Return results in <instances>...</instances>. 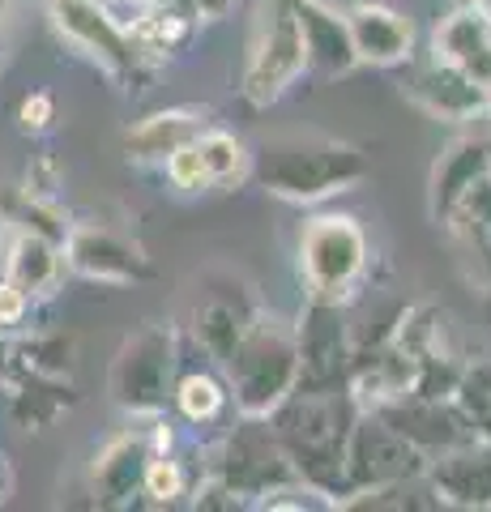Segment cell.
<instances>
[{
  "mask_svg": "<svg viewBox=\"0 0 491 512\" xmlns=\"http://www.w3.org/2000/svg\"><path fill=\"white\" fill-rule=\"evenodd\" d=\"M359 397L351 384H334V389H291V397L269 414L278 444L287 448L299 483L321 491L329 504L342 508L351 495L346 487V440L359 419Z\"/></svg>",
  "mask_w": 491,
  "mask_h": 512,
  "instance_id": "cell-1",
  "label": "cell"
},
{
  "mask_svg": "<svg viewBox=\"0 0 491 512\" xmlns=\"http://www.w3.org/2000/svg\"><path fill=\"white\" fill-rule=\"evenodd\" d=\"M372 175L368 154L338 137H282L252 154V180L291 205H321Z\"/></svg>",
  "mask_w": 491,
  "mask_h": 512,
  "instance_id": "cell-2",
  "label": "cell"
},
{
  "mask_svg": "<svg viewBox=\"0 0 491 512\" xmlns=\"http://www.w3.org/2000/svg\"><path fill=\"white\" fill-rule=\"evenodd\" d=\"M227 376L231 406L248 419H269L282 402L291 397L299 380V338L295 320L278 312H257L244 338L235 342L231 359L218 367Z\"/></svg>",
  "mask_w": 491,
  "mask_h": 512,
  "instance_id": "cell-3",
  "label": "cell"
},
{
  "mask_svg": "<svg viewBox=\"0 0 491 512\" xmlns=\"http://www.w3.org/2000/svg\"><path fill=\"white\" fill-rule=\"evenodd\" d=\"M295 261H299V282H304L308 299H325V303H351L363 291L372 265V244L368 231L355 214H312L299 227V244H295Z\"/></svg>",
  "mask_w": 491,
  "mask_h": 512,
  "instance_id": "cell-4",
  "label": "cell"
},
{
  "mask_svg": "<svg viewBox=\"0 0 491 512\" xmlns=\"http://www.w3.org/2000/svg\"><path fill=\"white\" fill-rule=\"evenodd\" d=\"M180 372V338L171 320H146L120 342L112 372H107V397L129 419H163L171 406V384Z\"/></svg>",
  "mask_w": 491,
  "mask_h": 512,
  "instance_id": "cell-5",
  "label": "cell"
},
{
  "mask_svg": "<svg viewBox=\"0 0 491 512\" xmlns=\"http://www.w3.org/2000/svg\"><path fill=\"white\" fill-rule=\"evenodd\" d=\"M299 77H308V52L295 0H265L244 56L240 94L252 107H274Z\"/></svg>",
  "mask_w": 491,
  "mask_h": 512,
  "instance_id": "cell-6",
  "label": "cell"
},
{
  "mask_svg": "<svg viewBox=\"0 0 491 512\" xmlns=\"http://www.w3.org/2000/svg\"><path fill=\"white\" fill-rule=\"evenodd\" d=\"M47 18H52L56 35L65 39L77 56H86L94 69H103L112 82L137 86L146 82L154 64L137 52L129 35V22H120L107 0H47Z\"/></svg>",
  "mask_w": 491,
  "mask_h": 512,
  "instance_id": "cell-7",
  "label": "cell"
},
{
  "mask_svg": "<svg viewBox=\"0 0 491 512\" xmlns=\"http://www.w3.org/2000/svg\"><path fill=\"white\" fill-rule=\"evenodd\" d=\"M210 474L218 478V483L231 487L235 500L252 504V508H261L269 495H278V491L299 483L287 448L278 444L269 419H248V414H240V423H235L227 431V440L218 444Z\"/></svg>",
  "mask_w": 491,
  "mask_h": 512,
  "instance_id": "cell-8",
  "label": "cell"
},
{
  "mask_svg": "<svg viewBox=\"0 0 491 512\" xmlns=\"http://www.w3.org/2000/svg\"><path fill=\"white\" fill-rule=\"evenodd\" d=\"M423 470H427L423 448L410 444L402 431H393L376 410H359L351 440H346V487H351V495L389 483H410V478H423Z\"/></svg>",
  "mask_w": 491,
  "mask_h": 512,
  "instance_id": "cell-9",
  "label": "cell"
},
{
  "mask_svg": "<svg viewBox=\"0 0 491 512\" xmlns=\"http://www.w3.org/2000/svg\"><path fill=\"white\" fill-rule=\"evenodd\" d=\"M295 338H299L295 389H334V384H351L355 333L346 325L342 303L308 299L304 312L295 316Z\"/></svg>",
  "mask_w": 491,
  "mask_h": 512,
  "instance_id": "cell-10",
  "label": "cell"
},
{
  "mask_svg": "<svg viewBox=\"0 0 491 512\" xmlns=\"http://www.w3.org/2000/svg\"><path fill=\"white\" fill-rule=\"evenodd\" d=\"M60 248H65V269L86 282L133 286L154 274L146 248L133 244L129 235L103 227V222H73Z\"/></svg>",
  "mask_w": 491,
  "mask_h": 512,
  "instance_id": "cell-11",
  "label": "cell"
},
{
  "mask_svg": "<svg viewBox=\"0 0 491 512\" xmlns=\"http://www.w3.org/2000/svg\"><path fill=\"white\" fill-rule=\"evenodd\" d=\"M380 419H385L393 431L423 448L427 457L436 453H449V448H466V444H483L474 436V427L462 410H457L453 397H419V393H406V397H393L385 406H372Z\"/></svg>",
  "mask_w": 491,
  "mask_h": 512,
  "instance_id": "cell-12",
  "label": "cell"
},
{
  "mask_svg": "<svg viewBox=\"0 0 491 512\" xmlns=\"http://www.w3.org/2000/svg\"><path fill=\"white\" fill-rule=\"evenodd\" d=\"M406 99L415 103L419 111H427L432 120H449V124H466V120H483L491 111V94L483 82L453 64L445 56H432L423 69L410 77Z\"/></svg>",
  "mask_w": 491,
  "mask_h": 512,
  "instance_id": "cell-13",
  "label": "cell"
},
{
  "mask_svg": "<svg viewBox=\"0 0 491 512\" xmlns=\"http://www.w3.org/2000/svg\"><path fill=\"white\" fill-rule=\"evenodd\" d=\"M154 457L150 431H120L90 461V495L99 508H133L141 504V478Z\"/></svg>",
  "mask_w": 491,
  "mask_h": 512,
  "instance_id": "cell-14",
  "label": "cell"
},
{
  "mask_svg": "<svg viewBox=\"0 0 491 512\" xmlns=\"http://www.w3.org/2000/svg\"><path fill=\"white\" fill-rule=\"evenodd\" d=\"M423 478L445 508L483 512L491 508V444H466L427 457Z\"/></svg>",
  "mask_w": 491,
  "mask_h": 512,
  "instance_id": "cell-15",
  "label": "cell"
},
{
  "mask_svg": "<svg viewBox=\"0 0 491 512\" xmlns=\"http://www.w3.org/2000/svg\"><path fill=\"white\" fill-rule=\"evenodd\" d=\"M65 248L60 239L43 235V231H26V227H9L5 231V248H0V278H9L18 291L30 299H47L56 295L60 278H65Z\"/></svg>",
  "mask_w": 491,
  "mask_h": 512,
  "instance_id": "cell-16",
  "label": "cell"
},
{
  "mask_svg": "<svg viewBox=\"0 0 491 512\" xmlns=\"http://www.w3.org/2000/svg\"><path fill=\"white\" fill-rule=\"evenodd\" d=\"M295 13H299V30H304L308 77H316V82H334V77H346V73L359 69L346 13L329 9L325 0H295Z\"/></svg>",
  "mask_w": 491,
  "mask_h": 512,
  "instance_id": "cell-17",
  "label": "cell"
},
{
  "mask_svg": "<svg viewBox=\"0 0 491 512\" xmlns=\"http://www.w3.org/2000/svg\"><path fill=\"white\" fill-rule=\"evenodd\" d=\"M346 26H351L359 64H372V69H393V64L410 60V52H415V26H410V18L380 5V0L351 5L346 9Z\"/></svg>",
  "mask_w": 491,
  "mask_h": 512,
  "instance_id": "cell-18",
  "label": "cell"
},
{
  "mask_svg": "<svg viewBox=\"0 0 491 512\" xmlns=\"http://www.w3.org/2000/svg\"><path fill=\"white\" fill-rule=\"evenodd\" d=\"M257 312L261 308L248 299V291H240V286H214V291H205L193 308V342L201 346V355L214 367H223Z\"/></svg>",
  "mask_w": 491,
  "mask_h": 512,
  "instance_id": "cell-19",
  "label": "cell"
},
{
  "mask_svg": "<svg viewBox=\"0 0 491 512\" xmlns=\"http://www.w3.org/2000/svg\"><path fill=\"white\" fill-rule=\"evenodd\" d=\"M201 128H210V111L201 107H163L141 116L129 133H124V158L137 167H163L180 146H188Z\"/></svg>",
  "mask_w": 491,
  "mask_h": 512,
  "instance_id": "cell-20",
  "label": "cell"
},
{
  "mask_svg": "<svg viewBox=\"0 0 491 512\" xmlns=\"http://www.w3.org/2000/svg\"><path fill=\"white\" fill-rule=\"evenodd\" d=\"M432 47H436V56L462 64L474 82H483L491 94V13L474 9V5L453 9L449 18L436 26Z\"/></svg>",
  "mask_w": 491,
  "mask_h": 512,
  "instance_id": "cell-21",
  "label": "cell"
},
{
  "mask_svg": "<svg viewBox=\"0 0 491 512\" xmlns=\"http://www.w3.org/2000/svg\"><path fill=\"white\" fill-rule=\"evenodd\" d=\"M483 171H491L487 163V141L483 137H462L436 158L432 180H427V214L432 222H449L453 205L466 197V188L479 180Z\"/></svg>",
  "mask_w": 491,
  "mask_h": 512,
  "instance_id": "cell-22",
  "label": "cell"
},
{
  "mask_svg": "<svg viewBox=\"0 0 491 512\" xmlns=\"http://www.w3.org/2000/svg\"><path fill=\"white\" fill-rule=\"evenodd\" d=\"M129 35L137 43V52L150 64H158V60H171L176 52H184V47L193 43L197 22L184 18V13L176 5H167V0H146V5H137V18L129 22Z\"/></svg>",
  "mask_w": 491,
  "mask_h": 512,
  "instance_id": "cell-23",
  "label": "cell"
},
{
  "mask_svg": "<svg viewBox=\"0 0 491 512\" xmlns=\"http://www.w3.org/2000/svg\"><path fill=\"white\" fill-rule=\"evenodd\" d=\"M9 367L18 376L73 380V372H77V338L69 329H39V333H30V338L9 342Z\"/></svg>",
  "mask_w": 491,
  "mask_h": 512,
  "instance_id": "cell-24",
  "label": "cell"
},
{
  "mask_svg": "<svg viewBox=\"0 0 491 512\" xmlns=\"http://www.w3.org/2000/svg\"><path fill=\"white\" fill-rule=\"evenodd\" d=\"M227 406H231L227 376H218L214 367H188V372H176V384H171V410H176L184 423L210 427V423L223 419Z\"/></svg>",
  "mask_w": 491,
  "mask_h": 512,
  "instance_id": "cell-25",
  "label": "cell"
},
{
  "mask_svg": "<svg viewBox=\"0 0 491 512\" xmlns=\"http://www.w3.org/2000/svg\"><path fill=\"white\" fill-rule=\"evenodd\" d=\"M193 146L201 154V167H205L210 188H235L252 175V150L235 133H227V128H214V124L201 128V133L193 137Z\"/></svg>",
  "mask_w": 491,
  "mask_h": 512,
  "instance_id": "cell-26",
  "label": "cell"
},
{
  "mask_svg": "<svg viewBox=\"0 0 491 512\" xmlns=\"http://www.w3.org/2000/svg\"><path fill=\"white\" fill-rule=\"evenodd\" d=\"M73 406V389L69 380H39V376H22L18 393H13V419L26 431H43L52 427L60 414Z\"/></svg>",
  "mask_w": 491,
  "mask_h": 512,
  "instance_id": "cell-27",
  "label": "cell"
},
{
  "mask_svg": "<svg viewBox=\"0 0 491 512\" xmlns=\"http://www.w3.org/2000/svg\"><path fill=\"white\" fill-rule=\"evenodd\" d=\"M453 402L470 419L474 436H479L483 444H491V359H466L462 363Z\"/></svg>",
  "mask_w": 491,
  "mask_h": 512,
  "instance_id": "cell-28",
  "label": "cell"
},
{
  "mask_svg": "<svg viewBox=\"0 0 491 512\" xmlns=\"http://www.w3.org/2000/svg\"><path fill=\"white\" fill-rule=\"evenodd\" d=\"M342 508H389V512H406V508H440V500L427 487V478H410V483H389V487H372V491H355Z\"/></svg>",
  "mask_w": 491,
  "mask_h": 512,
  "instance_id": "cell-29",
  "label": "cell"
},
{
  "mask_svg": "<svg viewBox=\"0 0 491 512\" xmlns=\"http://www.w3.org/2000/svg\"><path fill=\"white\" fill-rule=\"evenodd\" d=\"M184 495H188V470L171 453H154L146 478H141V504L167 508V504H180Z\"/></svg>",
  "mask_w": 491,
  "mask_h": 512,
  "instance_id": "cell-30",
  "label": "cell"
},
{
  "mask_svg": "<svg viewBox=\"0 0 491 512\" xmlns=\"http://www.w3.org/2000/svg\"><path fill=\"white\" fill-rule=\"evenodd\" d=\"M445 227L457 239H470V235H487L491 231V171H483L479 180L466 188V197L453 205V214Z\"/></svg>",
  "mask_w": 491,
  "mask_h": 512,
  "instance_id": "cell-31",
  "label": "cell"
},
{
  "mask_svg": "<svg viewBox=\"0 0 491 512\" xmlns=\"http://www.w3.org/2000/svg\"><path fill=\"white\" fill-rule=\"evenodd\" d=\"M163 171H167L171 188H180V192H205V188H210V180H205V167H201V154H197L193 141L171 154L163 163Z\"/></svg>",
  "mask_w": 491,
  "mask_h": 512,
  "instance_id": "cell-32",
  "label": "cell"
},
{
  "mask_svg": "<svg viewBox=\"0 0 491 512\" xmlns=\"http://www.w3.org/2000/svg\"><path fill=\"white\" fill-rule=\"evenodd\" d=\"M52 124H56V94L35 90V94H26V99L18 103V128L22 133L43 137V133H52Z\"/></svg>",
  "mask_w": 491,
  "mask_h": 512,
  "instance_id": "cell-33",
  "label": "cell"
},
{
  "mask_svg": "<svg viewBox=\"0 0 491 512\" xmlns=\"http://www.w3.org/2000/svg\"><path fill=\"white\" fill-rule=\"evenodd\" d=\"M30 308H35V299H30L26 291H18L9 278H0V333H13L26 325Z\"/></svg>",
  "mask_w": 491,
  "mask_h": 512,
  "instance_id": "cell-34",
  "label": "cell"
},
{
  "mask_svg": "<svg viewBox=\"0 0 491 512\" xmlns=\"http://www.w3.org/2000/svg\"><path fill=\"white\" fill-rule=\"evenodd\" d=\"M167 5H176L184 18H193L201 26V22H223L235 9V0H167Z\"/></svg>",
  "mask_w": 491,
  "mask_h": 512,
  "instance_id": "cell-35",
  "label": "cell"
},
{
  "mask_svg": "<svg viewBox=\"0 0 491 512\" xmlns=\"http://www.w3.org/2000/svg\"><path fill=\"white\" fill-rule=\"evenodd\" d=\"M462 244H466V252H470L474 269H479V282L491 291V231H487V235H470V239H462Z\"/></svg>",
  "mask_w": 491,
  "mask_h": 512,
  "instance_id": "cell-36",
  "label": "cell"
},
{
  "mask_svg": "<svg viewBox=\"0 0 491 512\" xmlns=\"http://www.w3.org/2000/svg\"><path fill=\"white\" fill-rule=\"evenodd\" d=\"M13 495V466H9V457L0 453V504H5Z\"/></svg>",
  "mask_w": 491,
  "mask_h": 512,
  "instance_id": "cell-37",
  "label": "cell"
},
{
  "mask_svg": "<svg viewBox=\"0 0 491 512\" xmlns=\"http://www.w3.org/2000/svg\"><path fill=\"white\" fill-rule=\"evenodd\" d=\"M9 18H13V0H0V35H5Z\"/></svg>",
  "mask_w": 491,
  "mask_h": 512,
  "instance_id": "cell-38",
  "label": "cell"
},
{
  "mask_svg": "<svg viewBox=\"0 0 491 512\" xmlns=\"http://www.w3.org/2000/svg\"><path fill=\"white\" fill-rule=\"evenodd\" d=\"M474 9H483V13H491V0H470Z\"/></svg>",
  "mask_w": 491,
  "mask_h": 512,
  "instance_id": "cell-39",
  "label": "cell"
},
{
  "mask_svg": "<svg viewBox=\"0 0 491 512\" xmlns=\"http://www.w3.org/2000/svg\"><path fill=\"white\" fill-rule=\"evenodd\" d=\"M5 231H9V222H5V218H0V248H5Z\"/></svg>",
  "mask_w": 491,
  "mask_h": 512,
  "instance_id": "cell-40",
  "label": "cell"
},
{
  "mask_svg": "<svg viewBox=\"0 0 491 512\" xmlns=\"http://www.w3.org/2000/svg\"><path fill=\"white\" fill-rule=\"evenodd\" d=\"M124 5H133V9H137V5H146V0H124Z\"/></svg>",
  "mask_w": 491,
  "mask_h": 512,
  "instance_id": "cell-41",
  "label": "cell"
},
{
  "mask_svg": "<svg viewBox=\"0 0 491 512\" xmlns=\"http://www.w3.org/2000/svg\"><path fill=\"white\" fill-rule=\"evenodd\" d=\"M487 141V163H491V137H483Z\"/></svg>",
  "mask_w": 491,
  "mask_h": 512,
  "instance_id": "cell-42",
  "label": "cell"
}]
</instances>
